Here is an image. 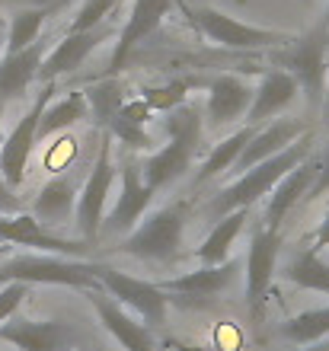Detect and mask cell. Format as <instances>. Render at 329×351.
<instances>
[{
    "label": "cell",
    "instance_id": "23",
    "mask_svg": "<svg viewBox=\"0 0 329 351\" xmlns=\"http://www.w3.org/2000/svg\"><path fill=\"white\" fill-rule=\"evenodd\" d=\"M240 262L237 259H227L220 265H201L189 275H179V278H170V281H160L166 294H189V297H214L220 291H227L234 275H237Z\"/></svg>",
    "mask_w": 329,
    "mask_h": 351
},
{
    "label": "cell",
    "instance_id": "32",
    "mask_svg": "<svg viewBox=\"0 0 329 351\" xmlns=\"http://www.w3.org/2000/svg\"><path fill=\"white\" fill-rule=\"evenodd\" d=\"M192 86L195 80H173V84H163V86H147V90H141V99L147 102L150 112H173L179 106H185Z\"/></svg>",
    "mask_w": 329,
    "mask_h": 351
},
{
    "label": "cell",
    "instance_id": "10",
    "mask_svg": "<svg viewBox=\"0 0 329 351\" xmlns=\"http://www.w3.org/2000/svg\"><path fill=\"white\" fill-rule=\"evenodd\" d=\"M278 252H282V230H269L265 223H259L247 252V306L253 319H262L265 313V294L272 287Z\"/></svg>",
    "mask_w": 329,
    "mask_h": 351
},
{
    "label": "cell",
    "instance_id": "15",
    "mask_svg": "<svg viewBox=\"0 0 329 351\" xmlns=\"http://www.w3.org/2000/svg\"><path fill=\"white\" fill-rule=\"evenodd\" d=\"M176 0H135L131 3V13H128V23L125 29L119 32V42H115V51H112V61H109V71H122V64L131 58L141 42L147 36H154L160 23L170 16V10H173Z\"/></svg>",
    "mask_w": 329,
    "mask_h": 351
},
{
    "label": "cell",
    "instance_id": "43",
    "mask_svg": "<svg viewBox=\"0 0 329 351\" xmlns=\"http://www.w3.org/2000/svg\"><path fill=\"white\" fill-rule=\"evenodd\" d=\"M100 351H106V348H100Z\"/></svg>",
    "mask_w": 329,
    "mask_h": 351
},
{
    "label": "cell",
    "instance_id": "35",
    "mask_svg": "<svg viewBox=\"0 0 329 351\" xmlns=\"http://www.w3.org/2000/svg\"><path fill=\"white\" fill-rule=\"evenodd\" d=\"M329 192V147L320 154V160H317V182H313V189L307 192V202H317V198H323V195Z\"/></svg>",
    "mask_w": 329,
    "mask_h": 351
},
{
    "label": "cell",
    "instance_id": "27",
    "mask_svg": "<svg viewBox=\"0 0 329 351\" xmlns=\"http://www.w3.org/2000/svg\"><path fill=\"white\" fill-rule=\"evenodd\" d=\"M90 115V102H87V93L83 90H73L67 93L65 99L52 102L42 115V125H38V141L42 138H52L58 131H67L71 125H77L80 119Z\"/></svg>",
    "mask_w": 329,
    "mask_h": 351
},
{
    "label": "cell",
    "instance_id": "3",
    "mask_svg": "<svg viewBox=\"0 0 329 351\" xmlns=\"http://www.w3.org/2000/svg\"><path fill=\"white\" fill-rule=\"evenodd\" d=\"M329 23H317L310 32L294 36L288 45L275 48L272 51V64L278 71L297 80L304 99L310 109H323V93H326V74H329Z\"/></svg>",
    "mask_w": 329,
    "mask_h": 351
},
{
    "label": "cell",
    "instance_id": "28",
    "mask_svg": "<svg viewBox=\"0 0 329 351\" xmlns=\"http://www.w3.org/2000/svg\"><path fill=\"white\" fill-rule=\"evenodd\" d=\"M284 278H288L291 285L304 287V291L329 294V259H323L317 250H301L291 262H288Z\"/></svg>",
    "mask_w": 329,
    "mask_h": 351
},
{
    "label": "cell",
    "instance_id": "31",
    "mask_svg": "<svg viewBox=\"0 0 329 351\" xmlns=\"http://www.w3.org/2000/svg\"><path fill=\"white\" fill-rule=\"evenodd\" d=\"M48 10H19L7 32V55H16L23 48L36 45L42 38V26H45Z\"/></svg>",
    "mask_w": 329,
    "mask_h": 351
},
{
    "label": "cell",
    "instance_id": "18",
    "mask_svg": "<svg viewBox=\"0 0 329 351\" xmlns=\"http://www.w3.org/2000/svg\"><path fill=\"white\" fill-rule=\"evenodd\" d=\"M304 134H307V121L301 119H278L272 121L269 128L256 131L253 134V141L247 144V150H243V157L237 160V173H247V169L259 167V163H265V160H272L275 154H282V150H288L294 144V141H301Z\"/></svg>",
    "mask_w": 329,
    "mask_h": 351
},
{
    "label": "cell",
    "instance_id": "39",
    "mask_svg": "<svg viewBox=\"0 0 329 351\" xmlns=\"http://www.w3.org/2000/svg\"><path fill=\"white\" fill-rule=\"evenodd\" d=\"M297 351H329V339H323V342H317V345H304V348H297Z\"/></svg>",
    "mask_w": 329,
    "mask_h": 351
},
{
    "label": "cell",
    "instance_id": "1",
    "mask_svg": "<svg viewBox=\"0 0 329 351\" xmlns=\"http://www.w3.org/2000/svg\"><path fill=\"white\" fill-rule=\"evenodd\" d=\"M310 144H313V138H310V131H307V134H304L301 141H294L288 150L275 154L272 160H265V163L247 169V173H240L237 182L227 185V189H220V195H214V202L208 204V211L220 221V217H227V214H234V211L253 208L262 195H272V189L282 182L291 169H297L304 160H310Z\"/></svg>",
    "mask_w": 329,
    "mask_h": 351
},
{
    "label": "cell",
    "instance_id": "17",
    "mask_svg": "<svg viewBox=\"0 0 329 351\" xmlns=\"http://www.w3.org/2000/svg\"><path fill=\"white\" fill-rule=\"evenodd\" d=\"M253 93L256 90L247 80H240L234 74H218L208 84V102H205L208 128H220V125H230L237 119L247 121V112L253 106Z\"/></svg>",
    "mask_w": 329,
    "mask_h": 351
},
{
    "label": "cell",
    "instance_id": "4",
    "mask_svg": "<svg viewBox=\"0 0 329 351\" xmlns=\"http://www.w3.org/2000/svg\"><path fill=\"white\" fill-rule=\"evenodd\" d=\"M163 128H166V147L150 154L144 163V182L154 192L170 185L173 179H179L189 169L195 150H198L205 119H201L192 106H179V109L166 112Z\"/></svg>",
    "mask_w": 329,
    "mask_h": 351
},
{
    "label": "cell",
    "instance_id": "36",
    "mask_svg": "<svg viewBox=\"0 0 329 351\" xmlns=\"http://www.w3.org/2000/svg\"><path fill=\"white\" fill-rule=\"evenodd\" d=\"M10 214H23V198L13 192V185L3 182L0 176V217H10Z\"/></svg>",
    "mask_w": 329,
    "mask_h": 351
},
{
    "label": "cell",
    "instance_id": "21",
    "mask_svg": "<svg viewBox=\"0 0 329 351\" xmlns=\"http://www.w3.org/2000/svg\"><path fill=\"white\" fill-rule=\"evenodd\" d=\"M313 182H317V160H304L301 167L284 176L282 182L272 189V195H269L265 227H269V230H282L284 217L291 214V208L301 202V198H307V192L313 189Z\"/></svg>",
    "mask_w": 329,
    "mask_h": 351
},
{
    "label": "cell",
    "instance_id": "20",
    "mask_svg": "<svg viewBox=\"0 0 329 351\" xmlns=\"http://www.w3.org/2000/svg\"><path fill=\"white\" fill-rule=\"evenodd\" d=\"M77 182L71 176H52L42 189H38L36 202H32V217L42 227L55 230L61 223H67L77 214Z\"/></svg>",
    "mask_w": 329,
    "mask_h": 351
},
{
    "label": "cell",
    "instance_id": "40",
    "mask_svg": "<svg viewBox=\"0 0 329 351\" xmlns=\"http://www.w3.org/2000/svg\"><path fill=\"white\" fill-rule=\"evenodd\" d=\"M7 32H10V26L3 23V16H0V48H3V36H7Z\"/></svg>",
    "mask_w": 329,
    "mask_h": 351
},
{
    "label": "cell",
    "instance_id": "24",
    "mask_svg": "<svg viewBox=\"0 0 329 351\" xmlns=\"http://www.w3.org/2000/svg\"><path fill=\"white\" fill-rule=\"evenodd\" d=\"M247 217H249V208H243V211H234L214 223V230H211L208 237L201 240L198 250H195L201 265H220V262L230 259V246H234V240L243 233Z\"/></svg>",
    "mask_w": 329,
    "mask_h": 351
},
{
    "label": "cell",
    "instance_id": "2",
    "mask_svg": "<svg viewBox=\"0 0 329 351\" xmlns=\"http://www.w3.org/2000/svg\"><path fill=\"white\" fill-rule=\"evenodd\" d=\"M23 281V285H65L80 291H100V262L67 259L52 252H19L0 262V287Z\"/></svg>",
    "mask_w": 329,
    "mask_h": 351
},
{
    "label": "cell",
    "instance_id": "26",
    "mask_svg": "<svg viewBox=\"0 0 329 351\" xmlns=\"http://www.w3.org/2000/svg\"><path fill=\"white\" fill-rule=\"evenodd\" d=\"M253 134H256V128L253 125H247V128L234 131L230 138H224L220 144H214V150H211L208 157H205V163H201L198 176H195V182H208V179H214V176H220L224 169H234L237 167V160L243 157V150H247V144L253 141Z\"/></svg>",
    "mask_w": 329,
    "mask_h": 351
},
{
    "label": "cell",
    "instance_id": "34",
    "mask_svg": "<svg viewBox=\"0 0 329 351\" xmlns=\"http://www.w3.org/2000/svg\"><path fill=\"white\" fill-rule=\"evenodd\" d=\"M26 297H29V285H23V281H13V285L0 287V323L13 319V313L19 310V304Z\"/></svg>",
    "mask_w": 329,
    "mask_h": 351
},
{
    "label": "cell",
    "instance_id": "6",
    "mask_svg": "<svg viewBox=\"0 0 329 351\" xmlns=\"http://www.w3.org/2000/svg\"><path fill=\"white\" fill-rule=\"evenodd\" d=\"M201 36L218 48H234V51H256V48H282L288 45L294 36L288 32H275V29H259L249 23L227 16L214 7H198L189 13Z\"/></svg>",
    "mask_w": 329,
    "mask_h": 351
},
{
    "label": "cell",
    "instance_id": "11",
    "mask_svg": "<svg viewBox=\"0 0 329 351\" xmlns=\"http://www.w3.org/2000/svg\"><path fill=\"white\" fill-rule=\"evenodd\" d=\"M87 300H90V306L96 310V316H100L102 329L125 351H160L154 332H150V326H147L144 319H135L109 291H102V287L100 291H87Z\"/></svg>",
    "mask_w": 329,
    "mask_h": 351
},
{
    "label": "cell",
    "instance_id": "7",
    "mask_svg": "<svg viewBox=\"0 0 329 351\" xmlns=\"http://www.w3.org/2000/svg\"><path fill=\"white\" fill-rule=\"evenodd\" d=\"M55 84H42V90L36 93V99L29 106V112L16 121V128L7 134V141L0 144V176L7 185H23L26 182V167L29 157H32V147L38 144V125H42V115L55 99Z\"/></svg>",
    "mask_w": 329,
    "mask_h": 351
},
{
    "label": "cell",
    "instance_id": "14",
    "mask_svg": "<svg viewBox=\"0 0 329 351\" xmlns=\"http://www.w3.org/2000/svg\"><path fill=\"white\" fill-rule=\"evenodd\" d=\"M0 339L19 351H67L73 329L65 319H7L0 323Z\"/></svg>",
    "mask_w": 329,
    "mask_h": 351
},
{
    "label": "cell",
    "instance_id": "38",
    "mask_svg": "<svg viewBox=\"0 0 329 351\" xmlns=\"http://www.w3.org/2000/svg\"><path fill=\"white\" fill-rule=\"evenodd\" d=\"M323 125L329 128V74H326V93H323Z\"/></svg>",
    "mask_w": 329,
    "mask_h": 351
},
{
    "label": "cell",
    "instance_id": "13",
    "mask_svg": "<svg viewBox=\"0 0 329 351\" xmlns=\"http://www.w3.org/2000/svg\"><path fill=\"white\" fill-rule=\"evenodd\" d=\"M119 179H122L119 202H115L109 217L102 221V227L109 233H131V227H137V221L144 217L147 204L154 198V189L144 182V167L131 163V160L119 169Z\"/></svg>",
    "mask_w": 329,
    "mask_h": 351
},
{
    "label": "cell",
    "instance_id": "8",
    "mask_svg": "<svg viewBox=\"0 0 329 351\" xmlns=\"http://www.w3.org/2000/svg\"><path fill=\"white\" fill-rule=\"evenodd\" d=\"M112 182H115L112 134L106 131V138H102V144H100V154H96V163H93L90 176H87V185H83L80 198H77V214H73V223H77V230H80L83 240H93V237L102 230L106 198H109V192H112Z\"/></svg>",
    "mask_w": 329,
    "mask_h": 351
},
{
    "label": "cell",
    "instance_id": "5",
    "mask_svg": "<svg viewBox=\"0 0 329 351\" xmlns=\"http://www.w3.org/2000/svg\"><path fill=\"white\" fill-rule=\"evenodd\" d=\"M183 233H185V204H166L160 211L147 214L144 221L137 223L135 230L115 246L119 252H128L135 259L147 262H170L179 256L183 246Z\"/></svg>",
    "mask_w": 329,
    "mask_h": 351
},
{
    "label": "cell",
    "instance_id": "29",
    "mask_svg": "<svg viewBox=\"0 0 329 351\" xmlns=\"http://www.w3.org/2000/svg\"><path fill=\"white\" fill-rule=\"evenodd\" d=\"M83 93H87V102H90L93 121H96L102 131H109V125L115 121L122 106H125V86H122L115 77H106V80L90 84Z\"/></svg>",
    "mask_w": 329,
    "mask_h": 351
},
{
    "label": "cell",
    "instance_id": "12",
    "mask_svg": "<svg viewBox=\"0 0 329 351\" xmlns=\"http://www.w3.org/2000/svg\"><path fill=\"white\" fill-rule=\"evenodd\" d=\"M0 240L16 243V246H29V250L52 252V256H67V259L87 252V243L83 240H65V237H58L55 230L42 227V223L32 217V211L0 217Z\"/></svg>",
    "mask_w": 329,
    "mask_h": 351
},
{
    "label": "cell",
    "instance_id": "22",
    "mask_svg": "<svg viewBox=\"0 0 329 351\" xmlns=\"http://www.w3.org/2000/svg\"><path fill=\"white\" fill-rule=\"evenodd\" d=\"M297 93H301V86H297V80H294L288 71H269V74L262 77V84L256 86V93H253V106H249V112H247V125L256 128L259 121H269L272 115L288 109V106L297 99Z\"/></svg>",
    "mask_w": 329,
    "mask_h": 351
},
{
    "label": "cell",
    "instance_id": "33",
    "mask_svg": "<svg viewBox=\"0 0 329 351\" xmlns=\"http://www.w3.org/2000/svg\"><path fill=\"white\" fill-rule=\"evenodd\" d=\"M115 3H119V0H83L80 10H77V16H73L71 26H67V36L106 26L112 16V10H115Z\"/></svg>",
    "mask_w": 329,
    "mask_h": 351
},
{
    "label": "cell",
    "instance_id": "25",
    "mask_svg": "<svg viewBox=\"0 0 329 351\" xmlns=\"http://www.w3.org/2000/svg\"><path fill=\"white\" fill-rule=\"evenodd\" d=\"M150 115H154V112L147 109V102L137 96V99H131V102L122 106V112L109 125V134L112 138H119L122 144H128V147L147 150L150 147V134H147V121H150Z\"/></svg>",
    "mask_w": 329,
    "mask_h": 351
},
{
    "label": "cell",
    "instance_id": "19",
    "mask_svg": "<svg viewBox=\"0 0 329 351\" xmlns=\"http://www.w3.org/2000/svg\"><path fill=\"white\" fill-rule=\"evenodd\" d=\"M45 55H48V42L38 38L36 45L23 48L16 55L0 58V102H3V106H7L10 99L26 96V90L32 86V80H36L42 64H45Z\"/></svg>",
    "mask_w": 329,
    "mask_h": 351
},
{
    "label": "cell",
    "instance_id": "16",
    "mask_svg": "<svg viewBox=\"0 0 329 351\" xmlns=\"http://www.w3.org/2000/svg\"><path fill=\"white\" fill-rule=\"evenodd\" d=\"M109 36H112L109 23L100 26V29H90V32H73V36H65L45 55V64H42V71H38L42 84H58V77L73 74V71H77V67H80Z\"/></svg>",
    "mask_w": 329,
    "mask_h": 351
},
{
    "label": "cell",
    "instance_id": "9",
    "mask_svg": "<svg viewBox=\"0 0 329 351\" xmlns=\"http://www.w3.org/2000/svg\"><path fill=\"white\" fill-rule=\"evenodd\" d=\"M100 285L102 291H109L122 306H131V313H137L147 326H160L166 319V306H170V297L160 285L154 281H141V278H131L119 268L100 265Z\"/></svg>",
    "mask_w": 329,
    "mask_h": 351
},
{
    "label": "cell",
    "instance_id": "37",
    "mask_svg": "<svg viewBox=\"0 0 329 351\" xmlns=\"http://www.w3.org/2000/svg\"><path fill=\"white\" fill-rule=\"evenodd\" d=\"M310 250H317V252L329 250V208H326V214H323V221H320V227H317V233H313V246H310Z\"/></svg>",
    "mask_w": 329,
    "mask_h": 351
},
{
    "label": "cell",
    "instance_id": "42",
    "mask_svg": "<svg viewBox=\"0 0 329 351\" xmlns=\"http://www.w3.org/2000/svg\"><path fill=\"white\" fill-rule=\"evenodd\" d=\"M326 23H329V13H326Z\"/></svg>",
    "mask_w": 329,
    "mask_h": 351
},
{
    "label": "cell",
    "instance_id": "41",
    "mask_svg": "<svg viewBox=\"0 0 329 351\" xmlns=\"http://www.w3.org/2000/svg\"><path fill=\"white\" fill-rule=\"evenodd\" d=\"M160 351H176V348H173V345H163V348H160Z\"/></svg>",
    "mask_w": 329,
    "mask_h": 351
},
{
    "label": "cell",
    "instance_id": "30",
    "mask_svg": "<svg viewBox=\"0 0 329 351\" xmlns=\"http://www.w3.org/2000/svg\"><path fill=\"white\" fill-rule=\"evenodd\" d=\"M282 335L294 345H317L329 339V306H317V310H304V313L291 316L282 323Z\"/></svg>",
    "mask_w": 329,
    "mask_h": 351
}]
</instances>
